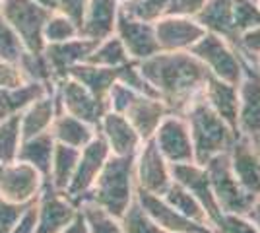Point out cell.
I'll return each mask as SVG.
<instances>
[{
    "instance_id": "33",
    "label": "cell",
    "mask_w": 260,
    "mask_h": 233,
    "mask_svg": "<svg viewBox=\"0 0 260 233\" xmlns=\"http://www.w3.org/2000/svg\"><path fill=\"white\" fill-rule=\"evenodd\" d=\"M22 140L20 113L0 121V163H10L18 159Z\"/></svg>"
},
{
    "instance_id": "54",
    "label": "cell",
    "mask_w": 260,
    "mask_h": 233,
    "mask_svg": "<svg viewBox=\"0 0 260 233\" xmlns=\"http://www.w3.org/2000/svg\"><path fill=\"white\" fill-rule=\"evenodd\" d=\"M2 2H4V0H0V8H2Z\"/></svg>"
},
{
    "instance_id": "2",
    "label": "cell",
    "mask_w": 260,
    "mask_h": 233,
    "mask_svg": "<svg viewBox=\"0 0 260 233\" xmlns=\"http://www.w3.org/2000/svg\"><path fill=\"white\" fill-rule=\"evenodd\" d=\"M134 157H120L111 155L98 175L93 187L89 189L84 202H91L101 210L120 220L132 200L136 196V183H134ZM82 202V204H84Z\"/></svg>"
},
{
    "instance_id": "35",
    "label": "cell",
    "mask_w": 260,
    "mask_h": 233,
    "mask_svg": "<svg viewBox=\"0 0 260 233\" xmlns=\"http://www.w3.org/2000/svg\"><path fill=\"white\" fill-rule=\"evenodd\" d=\"M18 66L23 72V76L27 82H37V84H43L53 88L54 86V74L47 58L43 53H29V51H23V55L18 60Z\"/></svg>"
},
{
    "instance_id": "26",
    "label": "cell",
    "mask_w": 260,
    "mask_h": 233,
    "mask_svg": "<svg viewBox=\"0 0 260 233\" xmlns=\"http://www.w3.org/2000/svg\"><path fill=\"white\" fill-rule=\"evenodd\" d=\"M119 68H105L89 64V62H82V64H76V66L70 68L66 76L80 82L98 99L107 101L109 89L119 80Z\"/></svg>"
},
{
    "instance_id": "32",
    "label": "cell",
    "mask_w": 260,
    "mask_h": 233,
    "mask_svg": "<svg viewBox=\"0 0 260 233\" xmlns=\"http://www.w3.org/2000/svg\"><path fill=\"white\" fill-rule=\"evenodd\" d=\"M128 60H132L124 49V45L117 35H109L105 39L98 41V45L93 47L91 55L87 56L86 62L95 64V66H105V68H119L122 64H126Z\"/></svg>"
},
{
    "instance_id": "5",
    "label": "cell",
    "mask_w": 260,
    "mask_h": 233,
    "mask_svg": "<svg viewBox=\"0 0 260 233\" xmlns=\"http://www.w3.org/2000/svg\"><path fill=\"white\" fill-rule=\"evenodd\" d=\"M190 53L208 68V72L212 76L219 78L223 82L239 86V82L245 76L247 66L241 60V56L237 55L235 47L219 35L206 31L196 41V45L190 49Z\"/></svg>"
},
{
    "instance_id": "52",
    "label": "cell",
    "mask_w": 260,
    "mask_h": 233,
    "mask_svg": "<svg viewBox=\"0 0 260 233\" xmlns=\"http://www.w3.org/2000/svg\"><path fill=\"white\" fill-rule=\"evenodd\" d=\"M254 146H256V150H258V154H260V142L258 144H254Z\"/></svg>"
},
{
    "instance_id": "40",
    "label": "cell",
    "mask_w": 260,
    "mask_h": 233,
    "mask_svg": "<svg viewBox=\"0 0 260 233\" xmlns=\"http://www.w3.org/2000/svg\"><path fill=\"white\" fill-rule=\"evenodd\" d=\"M260 25V6L256 0H233V27L235 34Z\"/></svg>"
},
{
    "instance_id": "50",
    "label": "cell",
    "mask_w": 260,
    "mask_h": 233,
    "mask_svg": "<svg viewBox=\"0 0 260 233\" xmlns=\"http://www.w3.org/2000/svg\"><path fill=\"white\" fill-rule=\"evenodd\" d=\"M33 2H37L39 6H43L47 10L56 12V0H33Z\"/></svg>"
},
{
    "instance_id": "7",
    "label": "cell",
    "mask_w": 260,
    "mask_h": 233,
    "mask_svg": "<svg viewBox=\"0 0 260 233\" xmlns=\"http://www.w3.org/2000/svg\"><path fill=\"white\" fill-rule=\"evenodd\" d=\"M109 157H111V150H109L107 142L103 140V136L99 132L91 138L89 144H86L80 150V157H78L74 175H72V179H70V183H68V187L64 190V194L76 206H80L84 202V198L87 196L89 189L93 187L95 179L101 173V169H103Z\"/></svg>"
},
{
    "instance_id": "42",
    "label": "cell",
    "mask_w": 260,
    "mask_h": 233,
    "mask_svg": "<svg viewBox=\"0 0 260 233\" xmlns=\"http://www.w3.org/2000/svg\"><path fill=\"white\" fill-rule=\"evenodd\" d=\"M136 95H138V93H136L132 88L124 86V84H120V82H115V84L111 86V89H109V93H107L109 111L124 115V111L128 109V105L134 101Z\"/></svg>"
},
{
    "instance_id": "15",
    "label": "cell",
    "mask_w": 260,
    "mask_h": 233,
    "mask_svg": "<svg viewBox=\"0 0 260 233\" xmlns=\"http://www.w3.org/2000/svg\"><path fill=\"white\" fill-rule=\"evenodd\" d=\"M115 35L122 41L132 60L140 62V60H146V58L159 53L153 23L136 20V18H132L122 10L119 12V18H117Z\"/></svg>"
},
{
    "instance_id": "43",
    "label": "cell",
    "mask_w": 260,
    "mask_h": 233,
    "mask_svg": "<svg viewBox=\"0 0 260 233\" xmlns=\"http://www.w3.org/2000/svg\"><path fill=\"white\" fill-rule=\"evenodd\" d=\"M214 229L217 233H260L258 227L247 216L239 214H223Z\"/></svg>"
},
{
    "instance_id": "23",
    "label": "cell",
    "mask_w": 260,
    "mask_h": 233,
    "mask_svg": "<svg viewBox=\"0 0 260 233\" xmlns=\"http://www.w3.org/2000/svg\"><path fill=\"white\" fill-rule=\"evenodd\" d=\"M60 113L58 97L54 88L51 91L43 93L41 97L29 103L20 113V126H22V138H31L37 134H43L51 130L54 117Z\"/></svg>"
},
{
    "instance_id": "31",
    "label": "cell",
    "mask_w": 260,
    "mask_h": 233,
    "mask_svg": "<svg viewBox=\"0 0 260 233\" xmlns=\"http://www.w3.org/2000/svg\"><path fill=\"white\" fill-rule=\"evenodd\" d=\"M163 198L167 200L179 214H183L184 218L192 220L194 223H200V225H210L208 214L204 212L202 204L194 198V194H192L190 190L184 189L181 183L173 181L171 187L167 189V192L163 194ZM210 227H212V225H210Z\"/></svg>"
},
{
    "instance_id": "11",
    "label": "cell",
    "mask_w": 260,
    "mask_h": 233,
    "mask_svg": "<svg viewBox=\"0 0 260 233\" xmlns=\"http://www.w3.org/2000/svg\"><path fill=\"white\" fill-rule=\"evenodd\" d=\"M45 179L23 161L0 163V196L16 204H29L39 196Z\"/></svg>"
},
{
    "instance_id": "10",
    "label": "cell",
    "mask_w": 260,
    "mask_h": 233,
    "mask_svg": "<svg viewBox=\"0 0 260 233\" xmlns=\"http://www.w3.org/2000/svg\"><path fill=\"white\" fill-rule=\"evenodd\" d=\"M153 142L169 165L194 163V148L188 132V124L183 115L169 113L159 122L157 130L153 134Z\"/></svg>"
},
{
    "instance_id": "9",
    "label": "cell",
    "mask_w": 260,
    "mask_h": 233,
    "mask_svg": "<svg viewBox=\"0 0 260 233\" xmlns=\"http://www.w3.org/2000/svg\"><path fill=\"white\" fill-rule=\"evenodd\" d=\"M54 91L58 97L60 111L68 113V115H72V117H76V119L87 122L95 128H98L99 121L103 119V115L109 111L107 101L98 99L80 82L68 76L54 82Z\"/></svg>"
},
{
    "instance_id": "53",
    "label": "cell",
    "mask_w": 260,
    "mask_h": 233,
    "mask_svg": "<svg viewBox=\"0 0 260 233\" xmlns=\"http://www.w3.org/2000/svg\"><path fill=\"white\" fill-rule=\"evenodd\" d=\"M256 70H258V74H260V60H258V64H256Z\"/></svg>"
},
{
    "instance_id": "21",
    "label": "cell",
    "mask_w": 260,
    "mask_h": 233,
    "mask_svg": "<svg viewBox=\"0 0 260 233\" xmlns=\"http://www.w3.org/2000/svg\"><path fill=\"white\" fill-rule=\"evenodd\" d=\"M120 12L119 0H89L80 25V35L101 41L115 34V25Z\"/></svg>"
},
{
    "instance_id": "44",
    "label": "cell",
    "mask_w": 260,
    "mask_h": 233,
    "mask_svg": "<svg viewBox=\"0 0 260 233\" xmlns=\"http://www.w3.org/2000/svg\"><path fill=\"white\" fill-rule=\"evenodd\" d=\"M31 204V202H29ZM29 204H16L0 196V233H10Z\"/></svg>"
},
{
    "instance_id": "41",
    "label": "cell",
    "mask_w": 260,
    "mask_h": 233,
    "mask_svg": "<svg viewBox=\"0 0 260 233\" xmlns=\"http://www.w3.org/2000/svg\"><path fill=\"white\" fill-rule=\"evenodd\" d=\"M23 45L20 37L14 34L6 20L0 16V58L2 60H10V62H18L20 56L23 55Z\"/></svg>"
},
{
    "instance_id": "19",
    "label": "cell",
    "mask_w": 260,
    "mask_h": 233,
    "mask_svg": "<svg viewBox=\"0 0 260 233\" xmlns=\"http://www.w3.org/2000/svg\"><path fill=\"white\" fill-rule=\"evenodd\" d=\"M95 45H98V41L82 37V35H78L74 39H68V41H60V43L45 45L43 55L51 70H53L54 80L66 78L70 68L86 62Z\"/></svg>"
},
{
    "instance_id": "20",
    "label": "cell",
    "mask_w": 260,
    "mask_h": 233,
    "mask_svg": "<svg viewBox=\"0 0 260 233\" xmlns=\"http://www.w3.org/2000/svg\"><path fill=\"white\" fill-rule=\"evenodd\" d=\"M229 165L239 185L252 196L260 194V154L256 146L239 136L228 152Z\"/></svg>"
},
{
    "instance_id": "55",
    "label": "cell",
    "mask_w": 260,
    "mask_h": 233,
    "mask_svg": "<svg viewBox=\"0 0 260 233\" xmlns=\"http://www.w3.org/2000/svg\"><path fill=\"white\" fill-rule=\"evenodd\" d=\"M258 6H260V0H258Z\"/></svg>"
},
{
    "instance_id": "49",
    "label": "cell",
    "mask_w": 260,
    "mask_h": 233,
    "mask_svg": "<svg viewBox=\"0 0 260 233\" xmlns=\"http://www.w3.org/2000/svg\"><path fill=\"white\" fill-rule=\"evenodd\" d=\"M247 218H249L250 222L254 223L256 227H258V231H260V194L254 198V202H252V206L249 208V212L245 214Z\"/></svg>"
},
{
    "instance_id": "34",
    "label": "cell",
    "mask_w": 260,
    "mask_h": 233,
    "mask_svg": "<svg viewBox=\"0 0 260 233\" xmlns=\"http://www.w3.org/2000/svg\"><path fill=\"white\" fill-rule=\"evenodd\" d=\"M120 10L128 16L142 20V22L153 23L171 10L173 0H119Z\"/></svg>"
},
{
    "instance_id": "38",
    "label": "cell",
    "mask_w": 260,
    "mask_h": 233,
    "mask_svg": "<svg viewBox=\"0 0 260 233\" xmlns=\"http://www.w3.org/2000/svg\"><path fill=\"white\" fill-rule=\"evenodd\" d=\"M78 35H80V27L70 18H66L64 14H60V12H53L43 27L45 45L68 41V39H74Z\"/></svg>"
},
{
    "instance_id": "37",
    "label": "cell",
    "mask_w": 260,
    "mask_h": 233,
    "mask_svg": "<svg viewBox=\"0 0 260 233\" xmlns=\"http://www.w3.org/2000/svg\"><path fill=\"white\" fill-rule=\"evenodd\" d=\"M233 47L241 56V60L245 62V66L256 70V64L260 60V25L235 35Z\"/></svg>"
},
{
    "instance_id": "47",
    "label": "cell",
    "mask_w": 260,
    "mask_h": 233,
    "mask_svg": "<svg viewBox=\"0 0 260 233\" xmlns=\"http://www.w3.org/2000/svg\"><path fill=\"white\" fill-rule=\"evenodd\" d=\"M35 200L23 210V214L20 216V220L16 222V225L12 227L10 233H35L37 231V202H35Z\"/></svg>"
},
{
    "instance_id": "22",
    "label": "cell",
    "mask_w": 260,
    "mask_h": 233,
    "mask_svg": "<svg viewBox=\"0 0 260 233\" xmlns=\"http://www.w3.org/2000/svg\"><path fill=\"white\" fill-rule=\"evenodd\" d=\"M167 105L157 97H148V95H136L134 101L128 105V109L124 111V117L134 126V130L140 134V138L146 142L153 138V134L157 130L159 122L169 115Z\"/></svg>"
},
{
    "instance_id": "56",
    "label": "cell",
    "mask_w": 260,
    "mask_h": 233,
    "mask_svg": "<svg viewBox=\"0 0 260 233\" xmlns=\"http://www.w3.org/2000/svg\"><path fill=\"white\" fill-rule=\"evenodd\" d=\"M256 2H258V0H256Z\"/></svg>"
},
{
    "instance_id": "1",
    "label": "cell",
    "mask_w": 260,
    "mask_h": 233,
    "mask_svg": "<svg viewBox=\"0 0 260 233\" xmlns=\"http://www.w3.org/2000/svg\"><path fill=\"white\" fill-rule=\"evenodd\" d=\"M140 70L157 91L159 99L175 115H184L196 99L202 97L210 78L208 68L190 51H159L157 55L140 60Z\"/></svg>"
},
{
    "instance_id": "46",
    "label": "cell",
    "mask_w": 260,
    "mask_h": 233,
    "mask_svg": "<svg viewBox=\"0 0 260 233\" xmlns=\"http://www.w3.org/2000/svg\"><path fill=\"white\" fill-rule=\"evenodd\" d=\"M87 2L89 0H56V12L64 14L66 18H70L80 27L84 14H86Z\"/></svg>"
},
{
    "instance_id": "13",
    "label": "cell",
    "mask_w": 260,
    "mask_h": 233,
    "mask_svg": "<svg viewBox=\"0 0 260 233\" xmlns=\"http://www.w3.org/2000/svg\"><path fill=\"white\" fill-rule=\"evenodd\" d=\"M153 29H155L159 51H165V53L190 51L196 41L206 34V29L194 18L179 16V14H165L157 22H153Z\"/></svg>"
},
{
    "instance_id": "25",
    "label": "cell",
    "mask_w": 260,
    "mask_h": 233,
    "mask_svg": "<svg viewBox=\"0 0 260 233\" xmlns=\"http://www.w3.org/2000/svg\"><path fill=\"white\" fill-rule=\"evenodd\" d=\"M196 22L208 34H216L233 45L235 27H233V0H206L204 8L196 14Z\"/></svg>"
},
{
    "instance_id": "17",
    "label": "cell",
    "mask_w": 260,
    "mask_h": 233,
    "mask_svg": "<svg viewBox=\"0 0 260 233\" xmlns=\"http://www.w3.org/2000/svg\"><path fill=\"white\" fill-rule=\"evenodd\" d=\"M98 132L103 136L107 142L111 155H120V157H132L138 154L142 146L140 134L134 130V126L128 122V119L120 113L107 111L103 119L98 124Z\"/></svg>"
},
{
    "instance_id": "29",
    "label": "cell",
    "mask_w": 260,
    "mask_h": 233,
    "mask_svg": "<svg viewBox=\"0 0 260 233\" xmlns=\"http://www.w3.org/2000/svg\"><path fill=\"white\" fill-rule=\"evenodd\" d=\"M53 88L37 84V82H25L23 86L16 89L0 88V121L8 119L16 113H22L29 103H33L37 97H41L43 93L51 91Z\"/></svg>"
},
{
    "instance_id": "27",
    "label": "cell",
    "mask_w": 260,
    "mask_h": 233,
    "mask_svg": "<svg viewBox=\"0 0 260 233\" xmlns=\"http://www.w3.org/2000/svg\"><path fill=\"white\" fill-rule=\"evenodd\" d=\"M51 134H53L54 142L82 150L98 134V128L72 117V115H68V113L60 111L51 124Z\"/></svg>"
},
{
    "instance_id": "18",
    "label": "cell",
    "mask_w": 260,
    "mask_h": 233,
    "mask_svg": "<svg viewBox=\"0 0 260 233\" xmlns=\"http://www.w3.org/2000/svg\"><path fill=\"white\" fill-rule=\"evenodd\" d=\"M136 200L153 222L169 233H198L210 227V225H200V223H194L192 220L184 218L183 214H179L159 194H152V192H144V190L136 189Z\"/></svg>"
},
{
    "instance_id": "6",
    "label": "cell",
    "mask_w": 260,
    "mask_h": 233,
    "mask_svg": "<svg viewBox=\"0 0 260 233\" xmlns=\"http://www.w3.org/2000/svg\"><path fill=\"white\" fill-rule=\"evenodd\" d=\"M210 179V185L214 190V196L219 206V210L223 214H239L245 216L256 196L249 194L247 190L239 185L235 179L231 165H229V155L219 154L214 155L206 165H204Z\"/></svg>"
},
{
    "instance_id": "8",
    "label": "cell",
    "mask_w": 260,
    "mask_h": 233,
    "mask_svg": "<svg viewBox=\"0 0 260 233\" xmlns=\"http://www.w3.org/2000/svg\"><path fill=\"white\" fill-rule=\"evenodd\" d=\"M134 183L136 189L163 196L173 183L171 165L157 150L153 138L142 142L138 154L134 157Z\"/></svg>"
},
{
    "instance_id": "14",
    "label": "cell",
    "mask_w": 260,
    "mask_h": 233,
    "mask_svg": "<svg viewBox=\"0 0 260 233\" xmlns=\"http://www.w3.org/2000/svg\"><path fill=\"white\" fill-rule=\"evenodd\" d=\"M237 132L252 144L260 142V74L254 68H247L239 82Z\"/></svg>"
},
{
    "instance_id": "12",
    "label": "cell",
    "mask_w": 260,
    "mask_h": 233,
    "mask_svg": "<svg viewBox=\"0 0 260 233\" xmlns=\"http://www.w3.org/2000/svg\"><path fill=\"white\" fill-rule=\"evenodd\" d=\"M37 231L35 233H60L78 214V206L56 190L45 179L41 192L37 196Z\"/></svg>"
},
{
    "instance_id": "45",
    "label": "cell",
    "mask_w": 260,
    "mask_h": 233,
    "mask_svg": "<svg viewBox=\"0 0 260 233\" xmlns=\"http://www.w3.org/2000/svg\"><path fill=\"white\" fill-rule=\"evenodd\" d=\"M27 80L20 70L18 62H10V60H2L0 58V88L16 89L23 86Z\"/></svg>"
},
{
    "instance_id": "28",
    "label": "cell",
    "mask_w": 260,
    "mask_h": 233,
    "mask_svg": "<svg viewBox=\"0 0 260 233\" xmlns=\"http://www.w3.org/2000/svg\"><path fill=\"white\" fill-rule=\"evenodd\" d=\"M54 146H56V142H54L51 130L31 136V138H23L22 144H20V152H18V161H23L27 165L35 167L41 173V177L47 179L49 171H51Z\"/></svg>"
},
{
    "instance_id": "39",
    "label": "cell",
    "mask_w": 260,
    "mask_h": 233,
    "mask_svg": "<svg viewBox=\"0 0 260 233\" xmlns=\"http://www.w3.org/2000/svg\"><path fill=\"white\" fill-rule=\"evenodd\" d=\"M78 208L84 212V216H86V222L89 225V233H124L122 227H120L119 220L113 218L105 210H101L95 204L84 202Z\"/></svg>"
},
{
    "instance_id": "4",
    "label": "cell",
    "mask_w": 260,
    "mask_h": 233,
    "mask_svg": "<svg viewBox=\"0 0 260 233\" xmlns=\"http://www.w3.org/2000/svg\"><path fill=\"white\" fill-rule=\"evenodd\" d=\"M53 12L33 0H4L0 16L20 37L23 49L29 53H43V27Z\"/></svg>"
},
{
    "instance_id": "24",
    "label": "cell",
    "mask_w": 260,
    "mask_h": 233,
    "mask_svg": "<svg viewBox=\"0 0 260 233\" xmlns=\"http://www.w3.org/2000/svg\"><path fill=\"white\" fill-rule=\"evenodd\" d=\"M202 97H204V101H206L208 105L237 132L239 86L229 84V82H223V80H219V78L210 74Z\"/></svg>"
},
{
    "instance_id": "51",
    "label": "cell",
    "mask_w": 260,
    "mask_h": 233,
    "mask_svg": "<svg viewBox=\"0 0 260 233\" xmlns=\"http://www.w3.org/2000/svg\"><path fill=\"white\" fill-rule=\"evenodd\" d=\"M198 233H216V229H214V227H206V229H202V231H198Z\"/></svg>"
},
{
    "instance_id": "30",
    "label": "cell",
    "mask_w": 260,
    "mask_h": 233,
    "mask_svg": "<svg viewBox=\"0 0 260 233\" xmlns=\"http://www.w3.org/2000/svg\"><path fill=\"white\" fill-rule=\"evenodd\" d=\"M78 157H80V150H78V148L58 144V142H56L53 161H51V171H49V177H47V181H49L56 190H60V192L66 190L70 179L74 175Z\"/></svg>"
},
{
    "instance_id": "57",
    "label": "cell",
    "mask_w": 260,
    "mask_h": 233,
    "mask_svg": "<svg viewBox=\"0 0 260 233\" xmlns=\"http://www.w3.org/2000/svg\"><path fill=\"white\" fill-rule=\"evenodd\" d=\"M216 233H217V231H216Z\"/></svg>"
},
{
    "instance_id": "3",
    "label": "cell",
    "mask_w": 260,
    "mask_h": 233,
    "mask_svg": "<svg viewBox=\"0 0 260 233\" xmlns=\"http://www.w3.org/2000/svg\"><path fill=\"white\" fill-rule=\"evenodd\" d=\"M183 117L188 124L194 148V163L198 165L204 167L214 155L228 154L239 138V134L208 105L204 97L196 99Z\"/></svg>"
},
{
    "instance_id": "36",
    "label": "cell",
    "mask_w": 260,
    "mask_h": 233,
    "mask_svg": "<svg viewBox=\"0 0 260 233\" xmlns=\"http://www.w3.org/2000/svg\"><path fill=\"white\" fill-rule=\"evenodd\" d=\"M119 222L124 233H169V231H165L163 227H159V225L144 212V208L138 204L136 196L132 200V204L126 208V212L120 216Z\"/></svg>"
},
{
    "instance_id": "48",
    "label": "cell",
    "mask_w": 260,
    "mask_h": 233,
    "mask_svg": "<svg viewBox=\"0 0 260 233\" xmlns=\"http://www.w3.org/2000/svg\"><path fill=\"white\" fill-rule=\"evenodd\" d=\"M60 233H89V225H87V222H86L84 212L78 208V214L74 216V220L68 223Z\"/></svg>"
},
{
    "instance_id": "16",
    "label": "cell",
    "mask_w": 260,
    "mask_h": 233,
    "mask_svg": "<svg viewBox=\"0 0 260 233\" xmlns=\"http://www.w3.org/2000/svg\"><path fill=\"white\" fill-rule=\"evenodd\" d=\"M171 175H173V181L181 183L184 189H188L194 194V198L202 204L204 212L208 214L210 225L216 227L223 212L217 206L206 169L198 163H183V165H171Z\"/></svg>"
}]
</instances>
